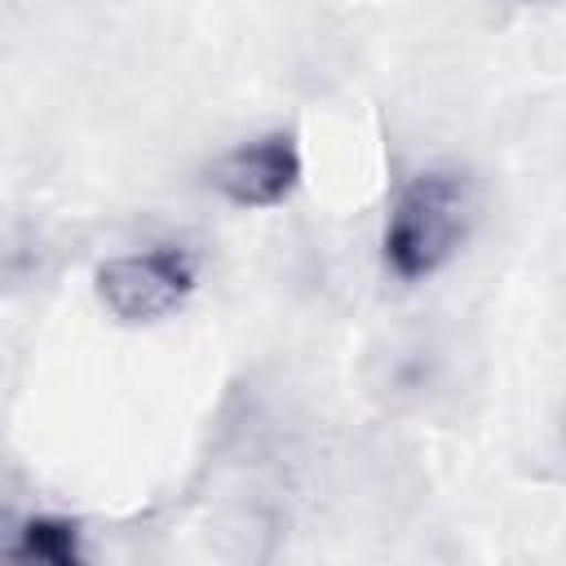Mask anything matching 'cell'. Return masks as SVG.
I'll list each match as a JSON object with an SVG mask.
<instances>
[{
	"label": "cell",
	"instance_id": "obj_1",
	"mask_svg": "<svg viewBox=\"0 0 566 566\" xmlns=\"http://www.w3.org/2000/svg\"><path fill=\"white\" fill-rule=\"evenodd\" d=\"M482 221V181L473 168L455 159L420 164L398 181V190L385 203L380 221V270L402 283L420 287L438 274H447L464 248L473 243Z\"/></svg>",
	"mask_w": 566,
	"mask_h": 566
},
{
	"label": "cell",
	"instance_id": "obj_2",
	"mask_svg": "<svg viewBox=\"0 0 566 566\" xmlns=\"http://www.w3.org/2000/svg\"><path fill=\"white\" fill-rule=\"evenodd\" d=\"M203 283V261L181 239H150L111 252L93 270L97 305L124 327H155L177 318Z\"/></svg>",
	"mask_w": 566,
	"mask_h": 566
},
{
	"label": "cell",
	"instance_id": "obj_3",
	"mask_svg": "<svg viewBox=\"0 0 566 566\" xmlns=\"http://www.w3.org/2000/svg\"><path fill=\"white\" fill-rule=\"evenodd\" d=\"M305 181V150L292 128H261L208 164V190L234 212H274Z\"/></svg>",
	"mask_w": 566,
	"mask_h": 566
},
{
	"label": "cell",
	"instance_id": "obj_4",
	"mask_svg": "<svg viewBox=\"0 0 566 566\" xmlns=\"http://www.w3.org/2000/svg\"><path fill=\"white\" fill-rule=\"evenodd\" d=\"M0 557L40 566H80L88 557L84 526L66 513H9L0 509Z\"/></svg>",
	"mask_w": 566,
	"mask_h": 566
},
{
	"label": "cell",
	"instance_id": "obj_5",
	"mask_svg": "<svg viewBox=\"0 0 566 566\" xmlns=\"http://www.w3.org/2000/svg\"><path fill=\"white\" fill-rule=\"evenodd\" d=\"M517 4H526V9H544V4H557V0H517Z\"/></svg>",
	"mask_w": 566,
	"mask_h": 566
},
{
	"label": "cell",
	"instance_id": "obj_6",
	"mask_svg": "<svg viewBox=\"0 0 566 566\" xmlns=\"http://www.w3.org/2000/svg\"><path fill=\"white\" fill-rule=\"evenodd\" d=\"M0 509H4V504H0Z\"/></svg>",
	"mask_w": 566,
	"mask_h": 566
}]
</instances>
